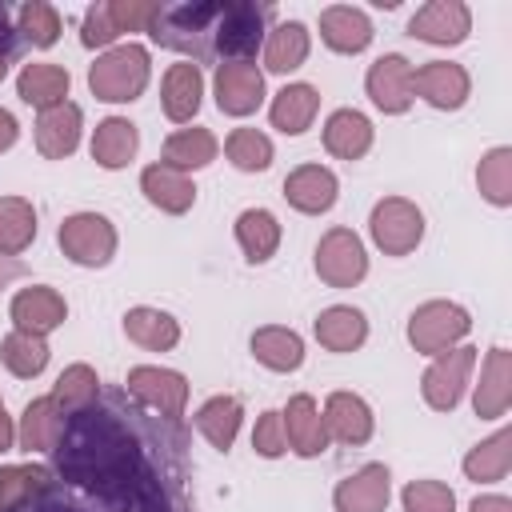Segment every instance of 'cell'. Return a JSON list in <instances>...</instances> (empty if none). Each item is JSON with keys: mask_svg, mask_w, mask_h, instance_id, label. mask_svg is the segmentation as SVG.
<instances>
[{"mask_svg": "<svg viewBox=\"0 0 512 512\" xmlns=\"http://www.w3.org/2000/svg\"><path fill=\"white\" fill-rule=\"evenodd\" d=\"M284 192H288V200H292L296 208H304V212H324V208L336 200V180H332V172H324V168H300V172L288 176Z\"/></svg>", "mask_w": 512, "mask_h": 512, "instance_id": "e0dca14e", "label": "cell"}, {"mask_svg": "<svg viewBox=\"0 0 512 512\" xmlns=\"http://www.w3.org/2000/svg\"><path fill=\"white\" fill-rule=\"evenodd\" d=\"M12 140H16V120H12V116L0 108V148H8Z\"/></svg>", "mask_w": 512, "mask_h": 512, "instance_id": "816d5d0a", "label": "cell"}, {"mask_svg": "<svg viewBox=\"0 0 512 512\" xmlns=\"http://www.w3.org/2000/svg\"><path fill=\"white\" fill-rule=\"evenodd\" d=\"M8 512H100V508H88V504L76 500L60 480H48V484H40L32 496H24L20 504H12Z\"/></svg>", "mask_w": 512, "mask_h": 512, "instance_id": "f546056e", "label": "cell"}, {"mask_svg": "<svg viewBox=\"0 0 512 512\" xmlns=\"http://www.w3.org/2000/svg\"><path fill=\"white\" fill-rule=\"evenodd\" d=\"M144 192H148L156 204L172 208V212H180V208L192 204V184H188L184 176H176L172 168H148V172H144Z\"/></svg>", "mask_w": 512, "mask_h": 512, "instance_id": "4dcf8cb0", "label": "cell"}, {"mask_svg": "<svg viewBox=\"0 0 512 512\" xmlns=\"http://www.w3.org/2000/svg\"><path fill=\"white\" fill-rule=\"evenodd\" d=\"M92 152H96V160H100L104 168H120V164L136 152V128H132L128 120H108V124H100V132H96V140H92Z\"/></svg>", "mask_w": 512, "mask_h": 512, "instance_id": "d4e9b609", "label": "cell"}, {"mask_svg": "<svg viewBox=\"0 0 512 512\" xmlns=\"http://www.w3.org/2000/svg\"><path fill=\"white\" fill-rule=\"evenodd\" d=\"M92 396H96L92 372H88V368H72V372L60 376V388H56V400H52V404H64V412H72V408H80V404L92 400Z\"/></svg>", "mask_w": 512, "mask_h": 512, "instance_id": "b9f144b4", "label": "cell"}, {"mask_svg": "<svg viewBox=\"0 0 512 512\" xmlns=\"http://www.w3.org/2000/svg\"><path fill=\"white\" fill-rule=\"evenodd\" d=\"M472 512H508V504L504 500H476Z\"/></svg>", "mask_w": 512, "mask_h": 512, "instance_id": "f5cc1de1", "label": "cell"}, {"mask_svg": "<svg viewBox=\"0 0 512 512\" xmlns=\"http://www.w3.org/2000/svg\"><path fill=\"white\" fill-rule=\"evenodd\" d=\"M196 424L208 432V440H212L216 448H228L232 436H236V424H240V404H236L232 396H216V400H208V404L200 408Z\"/></svg>", "mask_w": 512, "mask_h": 512, "instance_id": "83f0119b", "label": "cell"}, {"mask_svg": "<svg viewBox=\"0 0 512 512\" xmlns=\"http://www.w3.org/2000/svg\"><path fill=\"white\" fill-rule=\"evenodd\" d=\"M8 440H12V428H8V420H4V408H0V452L8 448Z\"/></svg>", "mask_w": 512, "mask_h": 512, "instance_id": "11a10c76", "label": "cell"}, {"mask_svg": "<svg viewBox=\"0 0 512 512\" xmlns=\"http://www.w3.org/2000/svg\"><path fill=\"white\" fill-rule=\"evenodd\" d=\"M320 36L336 52H360L372 40V24H368V16L360 8L336 4V8H324L320 12Z\"/></svg>", "mask_w": 512, "mask_h": 512, "instance_id": "52a82bcc", "label": "cell"}, {"mask_svg": "<svg viewBox=\"0 0 512 512\" xmlns=\"http://www.w3.org/2000/svg\"><path fill=\"white\" fill-rule=\"evenodd\" d=\"M212 152H216V144H212V136H208V132H200V128L172 136V140H168V148H164L168 164H192V168H196V164H204V160H212Z\"/></svg>", "mask_w": 512, "mask_h": 512, "instance_id": "74e56055", "label": "cell"}, {"mask_svg": "<svg viewBox=\"0 0 512 512\" xmlns=\"http://www.w3.org/2000/svg\"><path fill=\"white\" fill-rule=\"evenodd\" d=\"M408 32L432 44H456L468 32V8L460 0H432L412 16Z\"/></svg>", "mask_w": 512, "mask_h": 512, "instance_id": "8992f818", "label": "cell"}, {"mask_svg": "<svg viewBox=\"0 0 512 512\" xmlns=\"http://www.w3.org/2000/svg\"><path fill=\"white\" fill-rule=\"evenodd\" d=\"M368 92L384 112H400L412 96V68L404 56H380L368 72Z\"/></svg>", "mask_w": 512, "mask_h": 512, "instance_id": "ba28073f", "label": "cell"}, {"mask_svg": "<svg viewBox=\"0 0 512 512\" xmlns=\"http://www.w3.org/2000/svg\"><path fill=\"white\" fill-rule=\"evenodd\" d=\"M272 12L248 0H224L220 20H216V36H212V52H224L232 60H248L260 40H264V20Z\"/></svg>", "mask_w": 512, "mask_h": 512, "instance_id": "277c9868", "label": "cell"}, {"mask_svg": "<svg viewBox=\"0 0 512 512\" xmlns=\"http://www.w3.org/2000/svg\"><path fill=\"white\" fill-rule=\"evenodd\" d=\"M200 104V72L196 64H176L164 76V108L172 120H188Z\"/></svg>", "mask_w": 512, "mask_h": 512, "instance_id": "ffe728a7", "label": "cell"}, {"mask_svg": "<svg viewBox=\"0 0 512 512\" xmlns=\"http://www.w3.org/2000/svg\"><path fill=\"white\" fill-rule=\"evenodd\" d=\"M236 232H240V244H244L248 260H268V252L276 248V220L268 212H244Z\"/></svg>", "mask_w": 512, "mask_h": 512, "instance_id": "1f68e13d", "label": "cell"}, {"mask_svg": "<svg viewBox=\"0 0 512 512\" xmlns=\"http://www.w3.org/2000/svg\"><path fill=\"white\" fill-rule=\"evenodd\" d=\"M372 232L388 252H408L420 240V212L404 200H388L372 212Z\"/></svg>", "mask_w": 512, "mask_h": 512, "instance_id": "30bf717a", "label": "cell"}, {"mask_svg": "<svg viewBox=\"0 0 512 512\" xmlns=\"http://www.w3.org/2000/svg\"><path fill=\"white\" fill-rule=\"evenodd\" d=\"M64 92H68V72L56 68V64H28L20 72V96L36 108H56L64 104Z\"/></svg>", "mask_w": 512, "mask_h": 512, "instance_id": "2e32d148", "label": "cell"}, {"mask_svg": "<svg viewBox=\"0 0 512 512\" xmlns=\"http://www.w3.org/2000/svg\"><path fill=\"white\" fill-rule=\"evenodd\" d=\"M12 316H16V324L32 336V332H48V328H56V324L64 320V304H60V296H52L48 288H32V292L16 296Z\"/></svg>", "mask_w": 512, "mask_h": 512, "instance_id": "ac0fdd59", "label": "cell"}, {"mask_svg": "<svg viewBox=\"0 0 512 512\" xmlns=\"http://www.w3.org/2000/svg\"><path fill=\"white\" fill-rule=\"evenodd\" d=\"M20 272H24V268H20L16 260H0V284H4V280H12V276H20Z\"/></svg>", "mask_w": 512, "mask_h": 512, "instance_id": "db71d44e", "label": "cell"}, {"mask_svg": "<svg viewBox=\"0 0 512 512\" xmlns=\"http://www.w3.org/2000/svg\"><path fill=\"white\" fill-rule=\"evenodd\" d=\"M504 168H508V152H492L488 156V172H484V180H488V196L492 200H508V180H504Z\"/></svg>", "mask_w": 512, "mask_h": 512, "instance_id": "7dc6e473", "label": "cell"}, {"mask_svg": "<svg viewBox=\"0 0 512 512\" xmlns=\"http://www.w3.org/2000/svg\"><path fill=\"white\" fill-rule=\"evenodd\" d=\"M4 360H8V368H12V372L32 376V372H40V368H44L48 348H44L36 336L16 332V336H8V344H4Z\"/></svg>", "mask_w": 512, "mask_h": 512, "instance_id": "d590c367", "label": "cell"}, {"mask_svg": "<svg viewBox=\"0 0 512 512\" xmlns=\"http://www.w3.org/2000/svg\"><path fill=\"white\" fill-rule=\"evenodd\" d=\"M120 32H116V24H112V16H108V4H96L88 16H84V44H108V40H116Z\"/></svg>", "mask_w": 512, "mask_h": 512, "instance_id": "bcb514c9", "label": "cell"}, {"mask_svg": "<svg viewBox=\"0 0 512 512\" xmlns=\"http://www.w3.org/2000/svg\"><path fill=\"white\" fill-rule=\"evenodd\" d=\"M288 440L296 444V452L312 456L324 448V428H320V416L312 412V400L308 396H296L288 404Z\"/></svg>", "mask_w": 512, "mask_h": 512, "instance_id": "4316f807", "label": "cell"}, {"mask_svg": "<svg viewBox=\"0 0 512 512\" xmlns=\"http://www.w3.org/2000/svg\"><path fill=\"white\" fill-rule=\"evenodd\" d=\"M160 4H140V0H120V4H108V16L116 24V32H132V28H148V20L156 16Z\"/></svg>", "mask_w": 512, "mask_h": 512, "instance_id": "f6af8a7d", "label": "cell"}, {"mask_svg": "<svg viewBox=\"0 0 512 512\" xmlns=\"http://www.w3.org/2000/svg\"><path fill=\"white\" fill-rule=\"evenodd\" d=\"M488 368H492V380H488V392H492V396L480 404V412H500V408H504V384H500V380H504V352H496Z\"/></svg>", "mask_w": 512, "mask_h": 512, "instance_id": "681fc988", "label": "cell"}, {"mask_svg": "<svg viewBox=\"0 0 512 512\" xmlns=\"http://www.w3.org/2000/svg\"><path fill=\"white\" fill-rule=\"evenodd\" d=\"M4 68H8V64H4V60H0V76H4Z\"/></svg>", "mask_w": 512, "mask_h": 512, "instance_id": "9f6ffc18", "label": "cell"}, {"mask_svg": "<svg viewBox=\"0 0 512 512\" xmlns=\"http://www.w3.org/2000/svg\"><path fill=\"white\" fill-rule=\"evenodd\" d=\"M328 428L336 440H364L372 432V420L356 396H332L328 400Z\"/></svg>", "mask_w": 512, "mask_h": 512, "instance_id": "484cf974", "label": "cell"}, {"mask_svg": "<svg viewBox=\"0 0 512 512\" xmlns=\"http://www.w3.org/2000/svg\"><path fill=\"white\" fill-rule=\"evenodd\" d=\"M504 464H508V436H504V432H500V436H492L476 456H468V472H472V476H480V480L500 476V472H504Z\"/></svg>", "mask_w": 512, "mask_h": 512, "instance_id": "7bdbcfd3", "label": "cell"}, {"mask_svg": "<svg viewBox=\"0 0 512 512\" xmlns=\"http://www.w3.org/2000/svg\"><path fill=\"white\" fill-rule=\"evenodd\" d=\"M36 232V220L28 212V204L20 200H0V248L20 252Z\"/></svg>", "mask_w": 512, "mask_h": 512, "instance_id": "d6a6232c", "label": "cell"}, {"mask_svg": "<svg viewBox=\"0 0 512 512\" xmlns=\"http://www.w3.org/2000/svg\"><path fill=\"white\" fill-rule=\"evenodd\" d=\"M252 348H256V356H260L264 364H272V368H296V364H300V340H296L292 332L268 328V332H260V336L252 340Z\"/></svg>", "mask_w": 512, "mask_h": 512, "instance_id": "e575fe53", "label": "cell"}, {"mask_svg": "<svg viewBox=\"0 0 512 512\" xmlns=\"http://www.w3.org/2000/svg\"><path fill=\"white\" fill-rule=\"evenodd\" d=\"M76 128H80V112H76L72 104L48 108V112L40 116V132H36L40 152H44V156H64V152H72V148H76Z\"/></svg>", "mask_w": 512, "mask_h": 512, "instance_id": "d6986e66", "label": "cell"}, {"mask_svg": "<svg viewBox=\"0 0 512 512\" xmlns=\"http://www.w3.org/2000/svg\"><path fill=\"white\" fill-rule=\"evenodd\" d=\"M316 332L328 348H352L364 340V316L352 312V308H332L316 320Z\"/></svg>", "mask_w": 512, "mask_h": 512, "instance_id": "f1b7e54d", "label": "cell"}, {"mask_svg": "<svg viewBox=\"0 0 512 512\" xmlns=\"http://www.w3.org/2000/svg\"><path fill=\"white\" fill-rule=\"evenodd\" d=\"M228 156H232L240 168H268L272 144H268L256 128H240V132L228 136Z\"/></svg>", "mask_w": 512, "mask_h": 512, "instance_id": "f35d334b", "label": "cell"}, {"mask_svg": "<svg viewBox=\"0 0 512 512\" xmlns=\"http://www.w3.org/2000/svg\"><path fill=\"white\" fill-rule=\"evenodd\" d=\"M256 448H260L264 456L284 452V436H280V416H276V412H268V416L260 420V428H256Z\"/></svg>", "mask_w": 512, "mask_h": 512, "instance_id": "c3c4849f", "label": "cell"}, {"mask_svg": "<svg viewBox=\"0 0 512 512\" xmlns=\"http://www.w3.org/2000/svg\"><path fill=\"white\" fill-rule=\"evenodd\" d=\"M92 92L104 100H132L148 80V52L140 44H120L92 64Z\"/></svg>", "mask_w": 512, "mask_h": 512, "instance_id": "3957f363", "label": "cell"}, {"mask_svg": "<svg viewBox=\"0 0 512 512\" xmlns=\"http://www.w3.org/2000/svg\"><path fill=\"white\" fill-rule=\"evenodd\" d=\"M60 244L80 260V264H104L112 252V228L100 216H76L60 228Z\"/></svg>", "mask_w": 512, "mask_h": 512, "instance_id": "9c48e42d", "label": "cell"}, {"mask_svg": "<svg viewBox=\"0 0 512 512\" xmlns=\"http://www.w3.org/2000/svg\"><path fill=\"white\" fill-rule=\"evenodd\" d=\"M316 268L332 280V284H348V280H360L364 276V252H360V240L352 232H332L324 244H320V260Z\"/></svg>", "mask_w": 512, "mask_h": 512, "instance_id": "4fadbf2b", "label": "cell"}, {"mask_svg": "<svg viewBox=\"0 0 512 512\" xmlns=\"http://www.w3.org/2000/svg\"><path fill=\"white\" fill-rule=\"evenodd\" d=\"M324 140H328V148L336 156H360L368 148V140H372V128H368V120L360 112H336L328 120V128H324Z\"/></svg>", "mask_w": 512, "mask_h": 512, "instance_id": "7402d4cb", "label": "cell"}, {"mask_svg": "<svg viewBox=\"0 0 512 512\" xmlns=\"http://www.w3.org/2000/svg\"><path fill=\"white\" fill-rule=\"evenodd\" d=\"M16 52V32H12V24H8V12L0 8V60H8Z\"/></svg>", "mask_w": 512, "mask_h": 512, "instance_id": "f907efd6", "label": "cell"}, {"mask_svg": "<svg viewBox=\"0 0 512 512\" xmlns=\"http://www.w3.org/2000/svg\"><path fill=\"white\" fill-rule=\"evenodd\" d=\"M52 412H56L52 400H40V404H32L24 412V432H20L24 448H52L56 444V432H60L64 416H52Z\"/></svg>", "mask_w": 512, "mask_h": 512, "instance_id": "836d02e7", "label": "cell"}, {"mask_svg": "<svg viewBox=\"0 0 512 512\" xmlns=\"http://www.w3.org/2000/svg\"><path fill=\"white\" fill-rule=\"evenodd\" d=\"M408 512H452V492L444 484H412L404 492Z\"/></svg>", "mask_w": 512, "mask_h": 512, "instance_id": "ee69618b", "label": "cell"}, {"mask_svg": "<svg viewBox=\"0 0 512 512\" xmlns=\"http://www.w3.org/2000/svg\"><path fill=\"white\" fill-rule=\"evenodd\" d=\"M128 332L140 344H152V348H168L176 340V324L168 316H160V312H148V308H140V312L128 316Z\"/></svg>", "mask_w": 512, "mask_h": 512, "instance_id": "ab89813d", "label": "cell"}, {"mask_svg": "<svg viewBox=\"0 0 512 512\" xmlns=\"http://www.w3.org/2000/svg\"><path fill=\"white\" fill-rule=\"evenodd\" d=\"M20 28H24V36H28L32 44L48 48V44L56 40V32H60V16H56L52 4H24V8H20Z\"/></svg>", "mask_w": 512, "mask_h": 512, "instance_id": "60d3db41", "label": "cell"}, {"mask_svg": "<svg viewBox=\"0 0 512 512\" xmlns=\"http://www.w3.org/2000/svg\"><path fill=\"white\" fill-rule=\"evenodd\" d=\"M412 92H420L436 108H456L468 96V76L456 64H424L412 72Z\"/></svg>", "mask_w": 512, "mask_h": 512, "instance_id": "8fae6325", "label": "cell"}, {"mask_svg": "<svg viewBox=\"0 0 512 512\" xmlns=\"http://www.w3.org/2000/svg\"><path fill=\"white\" fill-rule=\"evenodd\" d=\"M48 480L52 476L44 468H8V472H0V512H8L12 504H20L24 496H32Z\"/></svg>", "mask_w": 512, "mask_h": 512, "instance_id": "8d00e7d4", "label": "cell"}, {"mask_svg": "<svg viewBox=\"0 0 512 512\" xmlns=\"http://www.w3.org/2000/svg\"><path fill=\"white\" fill-rule=\"evenodd\" d=\"M468 328L464 312L460 308H448V304H428L416 320H412V340L428 352H436L440 344H448L452 336H460Z\"/></svg>", "mask_w": 512, "mask_h": 512, "instance_id": "5bb4252c", "label": "cell"}, {"mask_svg": "<svg viewBox=\"0 0 512 512\" xmlns=\"http://www.w3.org/2000/svg\"><path fill=\"white\" fill-rule=\"evenodd\" d=\"M468 364H472V352L460 348V352H452L448 360H440V364L428 372V400H432L436 408H452V404H456V392H460V380H464Z\"/></svg>", "mask_w": 512, "mask_h": 512, "instance_id": "603a6c76", "label": "cell"}, {"mask_svg": "<svg viewBox=\"0 0 512 512\" xmlns=\"http://www.w3.org/2000/svg\"><path fill=\"white\" fill-rule=\"evenodd\" d=\"M264 56H268V68H272V72H288V68H296V64L308 56V32H304V24H296V20L280 24V28L268 36Z\"/></svg>", "mask_w": 512, "mask_h": 512, "instance_id": "44dd1931", "label": "cell"}, {"mask_svg": "<svg viewBox=\"0 0 512 512\" xmlns=\"http://www.w3.org/2000/svg\"><path fill=\"white\" fill-rule=\"evenodd\" d=\"M128 392H136L144 404L160 408L168 420L180 412L184 404V380L176 372H160V368H136L128 376Z\"/></svg>", "mask_w": 512, "mask_h": 512, "instance_id": "7c38bea8", "label": "cell"}, {"mask_svg": "<svg viewBox=\"0 0 512 512\" xmlns=\"http://www.w3.org/2000/svg\"><path fill=\"white\" fill-rule=\"evenodd\" d=\"M312 112H316V92L308 84H292V88H284L276 96L272 124L284 128V132H304V124L312 120Z\"/></svg>", "mask_w": 512, "mask_h": 512, "instance_id": "cb8c5ba5", "label": "cell"}, {"mask_svg": "<svg viewBox=\"0 0 512 512\" xmlns=\"http://www.w3.org/2000/svg\"><path fill=\"white\" fill-rule=\"evenodd\" d=\"M52 452L60 484L100 512H192L180 424L116 388L64 412Z\"/></svg>", "mask_w": 512, "mask_h": 512, "instance_id": "6da1fadb", "label": "cell"}, {"mask_svg": "<svg viewBox=\"0 0 512 512\" xmlns=\"http://www.w3.org/2000/svg\"><path fill=\"white\" fill-rule=\"evenodd\" d=\"M384 500H388V472L376 468V464L364 468L356 480L340 484V492H336L340 512H380Z\"/></svg>", "mask_w": 512, "mask_h": 512, "instance_id": "9a60e30c", "label": "cell"}, {"mask_svg": "<svg viewBox=\"0 0 512 512\" xmlns=\"http://www.w3.org/2000/svg\"><path fill=\"white\" fill-rule=\"evenodd\" d=\"M260 96H264V76L256 72V64H248V60L220 64V72H216V100H220L224 112L244 116V112H252L260 104Z\"/></svg>", "mask_w": 512, "mask_h": 512, "instance_id": "5b68a950", "label": "cell"}, {"mask_svg": "<svg viewBox=\"0 0 512 512\" xmlns=\"http://www.w3.org/2000/svg\"><path fill=\"white\" fill-rule=\"evenodd\" d=\"M224 0H200V4H160L156 16L148 20V32L176 48V52H192L200 60L216 56L212 52V36H216V20H220Z\"/></svg>", "mask_w": 512, "mask_h": 512, "instance_id": "7a4b0ae2", "label": "cell"}]
</instances>
